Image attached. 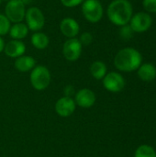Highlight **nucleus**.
<instances>
[{
  "label": "nucleus",
  "instance_id": "nucleus-8",
  "mask_svg": "<svg viewBox=\"0 0 156 157\" xmlns=\"http://www.w3.org/2000/svg\"><path fill=\"white\" fill-rule=\"evenodd\" d=\"M153 23L152 17L144 12H138L135 15H132L131 21H130V26L134 32H144L147 31Z\"/></svg>",
  "mask_w": 156,
  "mask_h": 157
},
{
  "label": "nucleus",
  "instance_id": "nucleus-9",
  "mask_svg": "<svg viewBox=\"0 0 156 157\" xmlns=\"http://www.w3.org/2000/svg\"><path fill=\"white\" fill-rule=\"evenodd\" d=\"M103 86L107 90L113 93H118L124 88L125 80L120 74L111 72L107 74L103 78Z\"/></svg>",
  "mask_w": 156,
  "mask_h": 157
},
{
  "label": "nucleus",
  "instance_id": "nucleus-2",
  "mask_svg": "<svg viewBox=\"0 0 156 157\" xmlns=\"http://www.w3.org/2000/svg\"><path fill=\"white\" fill-rule=\"evenodd\" d=\"M143 62V56L134 48H124L116 54L114 64L117 69L122 72H132L137 70Z\"/></svg>",
  "mask_w": 156,
  "mask_h": 157
},
{
  "label": "nucleus",
  "instance_id": "nucleus-12",
  "mask_svg": "<svg viewBox=\"0 0 156 157\" xmlns=\"http://www.w3.org/2000/svg\"><path fill=\"white\" fill-rule=\"evenodd\" d=\"M75 109L74 101L68 97H64L60 98L55 105V110L58 115L62 117H68L73 114Z\"/></svg>",
  "mask_w": 156,
  "mask_h": 157
},
{
  "label": "nucleus",
  "instance_id": "nucleus-11",
  "mask_svg": "<svg viewBox=\"0 0 156 157\" xmlns=\"http://www.w3.org/2000/svg\"><path fill=\"white\" fill-rule=\"evenodd\" d=\"M6 56L10 58H18L24 55L26 52V45L23 41L17 40H11L7 43H5L4 51Z\"/></svg>",
  "mask_w": 156,
  "mask_h": 157
},
{
  "label": "nucleus",
  "instance_id": "nucleus-17",
  "mask_svg": "<svg viewBox=\"0 0 156 157\" xmlns=\"http://www.w3.org/2000/svg\"><path fill=\"white\" fill-rule=\"evenodd\" d=\"M30 41H31V44L36 49L44 50L48 47V45L50 43V39L45 33H43L41 31H37L31 35Z\"/></svg>",
  "mask_w": 156,
  "mask_h": 157
},
{
  "label": "nucleus",
  "instance_id": "nucleus-7",
  "mask_svg": "<svg viewBox=\"0 0 156 157\" xmlns=\"http://www.w3.org/2000/svg\"><path fill=\"white\" fill-rule=\"evenodd\" d=\"M82 44L78 38L67 39L63 46V53L67 61L74 62L79 59L82 53Z\"/></svg>",
  "mask_w": 156,
  "mask_h": 157
},
{
  "label": "nucleus",
  "instance_id": "nucleus-13",
  "mask_svg": "<svg viewBox=\"0 0 156 157\" xmlns=\"http://www.w3.org/2000/svg\"><path fill=\"white\" fill-rule=\"evenodd\" d=\"M75 101L77 105L82 108H90L96 102V95L90 89H81L75 96Z\"/></svg>",
  "mask_w": 156,
  "mask_h": 157
},
{
  "label": "nucleus",
  "instance_id": "nucleus-6",
  "mask_svg": "<svg viewBox=\"0 0 156 157\" xmlns=\"http://www.w3.org/2000/svg\"><path fill=\"white\" fill-rule=\"evenodd\" d=\"M25 6L20 0H9L5 6V15L11 23L22 22L27 10Z\"/></svg>",
  "mask_w": 156,
  "mask_h": 157
},
{
  "label": "nucleus",
  "instance_id": "nucleus-25",
  "mask_svg": "<svg viewBox=\"0 0 156 157\" xmlns=\"http://www.w3.org/2000/svg\"><path fill=\"white\" fill-rule=\"evenodd\" d=\"M4 47H5V41L3 40V38L0 37V53L4 51Z\"/></svg>",
  "mask_w": 156,
  "mask_h": 157
},
{
  "label": "nucleus",
  "instance_id": "nucleus-14",
  "mask_svg": "<svg viewBox=\"0 0 156 157\" xmlns=\"http://www.w3.org/2000/svg\"><path fill=\"white\" fill-rule=\"evenodd\" d=\"M138 75L143 81H153L156 77V67L149 63L141 64V66L138 68Z\"/></svg>",
  "mask_w": 156,
  "mask_h": 157
},
{
  "label": "nucleus",
  "instance_id": "nucleus-15",
  "mask_svg": "<svg viewBox=\"0 0 156 157\" xmlns=\"http://www.w3.org/2000/svg\"><path fill=\"white\" fill-rule=\"evenodd\" d=\"M29 31V29L28 26L23 22H19V23H15L11 26L8 34L12 38V40H21L28 36Z\"/></svg>",
  "mask_w": 156,
  "mask_h": 157
},
{
  "label": "nucleus",
  "instance_id": "nucleus-21",
  "mask_svg": "<svg viewBox=\"0 0 156 157\" xmlns=\"http://www.w3.org/2000/svg\"><path fill=\"white\" fill-rule=\"evenodd\" d=\"M133 33H134V31L132 30V29L131 28V26L128 25V24L122 26L121 29H120V35L124 40L131 39L132 36H133Z\"/></svg>",
  "mask_w": 156,
  "mask_h": 157
},
{
  "label": "nucleus",
  "instance_id": "nucleus-4",
  "mask_svg": "<svg viewBox=\"0 0 156 157\" xmlns=\"http://www.w3.org/2000/svg\"><path fill=\"white\" fill-rule=\"evenodd\" d=\"M26 25L29 30L34 32L40 31L45 26V16L43 12L37 6H30L26 10L25 18Z\"/></svg>",
  "mask_w": 156,
  "mask_h": 157
},
{
  "label": "nucleus",
  "instance_id": "nucleus-3",
  "mask_svg": "<svg viewBox=\"0 0 156 157\" xmlns=\"http://www.w3.org/2000/svg\"><path fill=\"white\" fill-rule=\"evenodd\" d=\"M82 13L88 22L97 23L103 17L104 9L99 0H85L82 4Z\"/></svg>",
  "mask_w": 156,
  "mask_h": 157
},
{
  "label": "nucleus",
  "instance_id": "nucleus-28",
  "mask_svg": "<svg viewBox=\"0 0 156 157\" xmlns=\"http://www.w3.org/2000/svg\"><path fill=\"white\" fill-rule=\"evenodd\" d=\"M7 1H9V0H7Z\"/></svg>",
  "mask_w": 156,
  "mask_h": 157
},
{
  "label": "nucleus",
  "instance_id": "nucleus-5",
  "mask_svg": "<svg viewBox=\"0 0 156 157\" xmlns=\"http://www.w3.org/2000/svg\"><path fill=\"white\" fill-rule=\"evenodd\" d=\"M51 74L48 68L43 65L35 66L30 73V83L37 90H43L50 85Z\"/></svg>",
  "mask_w": 156,
  "mask_h": 157
},
{
  "label": "nucleus",
  "instance_id": "nucleus-19",
  "mask_svg": "<svg viewBox=\"0 0 156 157\" xmlns=\"http://www.w3.org/2000/svg\"><path fill=\"white\" fill-rule=\"evenodd\" d=\"M134 157H156V152L152 146L141 145L135 151Z\"/></svg>",
  "mask_w": 156,
  "mask_h": 157
},
{
  "label": "nucleus",
  "instance_id": "nucleus-10",
  "mask_svg": "<svg viewBox=\"0 0 156 157\" xmlns=\"http://www.w3.org/2000/svg\"><path fill=\"white\" fill-rule=\"evenodd\" d=\"M60 31L67 39L76 38L80 32V26L74 18L64 17L60 22Z\"/></svg>",
  "mask_w": 156,
  "mask_h": 157
},
{
  "label": "nucleus",
  "instance_id": "nucleus-26",
  "mask_svg": "<svg viewBox=\"0 0 156 157\" xmlns=\"http://www.w3.org/2000/svg\"><path fill=\"white\" fill-rule=\"evenodd\" d=\"M25 6H27V5H30L32 2H33V0H20Z\"/></svg>",
  "mask_w": 156,
  "mask_h": 157
},
{
  "label": "nucleus",
  "instance_id": "nucleus-22",
  "mask_svg": "<svg viewBox=\"0 0 156 157\" xmlns=\"http://www.w3.org/2000/svg\"><path fill=\"white\" fill-rule=\"evenodd\" d=\"M78 40H79L80 43L82 44V46L83 45L87 46V45L92 43V41H93V35L90 32H83L80 35V37L78 38Z\"/></svg>",
  "mask_w": 156,
  "mask_h": 157
},
{
  "label": "nucleus",
  "instance_id": "nucleus-16",
  "mask_svg": "<svg viewBox=\"0 0 156 157\" xmlns=\"http://www.w3.org/2000/svg\"><path fill=\"white\" fill-rule=\"evenodd\" d=\"M36 62L33 57L28 55H22L16 59L15 67L19 72H29L35 67Z\"/></svg>",
  "mask_w": 156,
  "mask_h": 157
},
{
  "label": "nucleus",
  "instance_id": "nucleus-20",
  "mask_svg": "<svg viewBox=\"0 0 156 157\" xmlns=\"http://www.w3.org/2000/svg\"><path fill=\"white\" fill-rule=\"evenodd\" d=\"M11 28V22L5 14H0V37L8 34Z\"/></svg>",
  "mask_w": 156,
  "mask_h": 157
},
{
  "label": "nucleus",
  "instance_id": "nucleus-27",
  "mask_svg": "<svg viewBox=\"0 0 156 157\" xmlns=\"http://www.w3.org/2000/svg\"><path fill=\"white\" fill-rule=\"evenodd\" d=\"M1 3H2V0H0V5H1Z\"/></svg>",
  "mask_w": 156,
  "mask_h": 157
},
{
  "label": "nucleus",
  "instance_id": "nucleus-1",
  "mask_svg": "<svg viewBox=\"0 0 156 157\" xmlns=\"http://www.w3.org/2000/svg\"><path fill=\"white\" fill-rule=\"evenodd\" d=\"M107 14L111 23L122 27L130 23L133 9L128 0H113L108 6Z\"/></svg>",
  "mask_w": 156,
  "mask_h": 157
},
{
  "label": "nucleus",
  "instance_id": "nucleus-24",
  "mask_svg": "<svg viewBox=\"0 0 156 157\" xmlns=\"http://www.w3.org/2000/svg\"><path fill=\"white\" fill-rule=\"evenodd\" d=\"M60 1L63 6L72 8V7H75L79 5H82L85 0H60Z\"/></svg>",
  "mask_w": 156,
  "mask_h": 157
},
{
  "label": "nucleus",
  "instance_id": "nucleus-18",
  "mask_svg": "<svg viewBox=\"0 0 156 157\" xmlns=\"http://www.w3.org/2000/svg\"><path fill=\"white\" fill-rule=\"evenodd\" d=\"M90 73L94 78L97 80L103 79L107 75V66L103 62L96 61L90 66Z\"/></svg>",
  "mask_w": 156,
  "mask_h": 157
},
{
  "label": "nucleus",
  "instance_id": "nucleus-23",
  "mask_svg": "<svg viewBox=\"0 0 156 157\" xmlns=\"http://www.w3.org/2000/svg\"><path fill=\"white\" fill-rule=\"evenodd\" d=\"M143 6L147 12L156 13V0H143Z\"/></svg>",
  "mask_w": 156,
  "mask_h": 157
}]
</instances>
